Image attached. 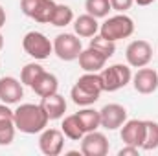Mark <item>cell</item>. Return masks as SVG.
Segmentation results:
<instances>
[{
  "mask_svg": "<svg viewBox=\"0 0 158 156\" xmlns=\"http://www.w3.org/2000/svg\"><path fill=\"white\" fill-rule=\"evenodd\" d=\"M15 127L17 130L24 132V134H39L46 129L50 117L44 112V109L39 105L33 103H24L15 110Z\"/></svg>",
  "mask_w": 158,
  "mask_h": 156,
  "instance_id": "obj_1",
  "label": "cell"
},
{
  "mask_svg": "<svg viewBox=\"0 0 158 156\" xmlns=\"http://www.w3.org/2000/svg\"><path fill=\"white\" fill-rule=\"evenodd\" d=\"M101 92H103V83H101V77H99V72L98 74L86 72L74 84V88L70 92V97L79 107H88V105H94L99 99Z\"/></svg>",
  "mask_w": 158,
  "mask_h": 156,
  "instance_id": "obj_2",
  "label": "cell"
},
{
  "mask_svg": "<svg viewBox=\"0 0 158 156\" xmlns=\"http://www.w3.org/2000/svg\"><path fill=\"white\" fill-rule=\"evenodd\" d=\"M134 33V22L131 17L127 15H114V17H109L101 26H99V35H103L105 39L109 40H121L127 39Z\"/></svg>",
  "mask_w": 158,
  "mask_h": 156,
  "instance_id": "obj_3",
  "label": "cell"
},
{
  "mask_svg": "<svg viewBox=\"0 0 158 156\" xmlns=\"http://www.w3.org/2000/svg\"><path fill=\"white\" fill-rule=\"evenodd\" d=\"M99 77L103 83V92H116L119 88L127 86L132 79L131 68L127 64H112L109 68H103L99 72Z\"/></svg>",
  "mask_w": 158,
  "mask_h": 156,
  "instance_id": "obj_4",
  "label": "cell"
},
{
  "mask_svg": "<svg viewBox=\"0 0 158 156\" xmlns=\"http://www.w3.org/2000/svg\"><path fill=\"white\" fill-rule=\"evenodd\" d=\"M22 48L30 57H33L37 61H42V59H48L50 53L53 51V42H50V39L44 33L30 31L22 39Z\"/></svg>",
  "mask_w": 158,
  "mask_h": 156,
  "instance_id": "obj_5",
  "label": "cell"
},
{
  "mask_svg": "<svg viewBox=\"0 0 158 156\" xmlns=\"http://www.w3.org/2000/svg\"><path fill=\"white\" fill-rule=\"evenodd\" d=\"M83 51L81 39L74 33H59L53 40V53L61 61H76Z\"/></svg>",
  "mask_w": 158,
  "mask_h": 156,
  "instance_id": "obj_6",
  "label": "cell"
},
{
  "mask_svg": "<svg viewBox=\"0 0 158 156\" xmlns=\"http://www.w3.org/2000/svg\"><path fill=\"white\" fill-rule=\"evenodd\" d=\"M55 2L53 0H20V9L26 17L33 18L35 22L46 24L50 22L53 9H55Z\"/></svg>",
  "mask_w": 158,
  "mask_h": 156,
  "instance_id": "obj_7",
  "label": "cell"
},
{
  "mask_svg": "<svg viewBox=\"0 0 158 156\" xmlns=\"http://www.w3.org/2000/svg\"><path fill=\"white\" fill-rule=\"evenodd\" d=\"M125 57H127L129 66L143 68L149 64V61L153 57V48L147 40H132L125 50Z\"/></svg>",
  "mask_w": 158,
  "mask_h": 156,
  "instance_id": "obj_8",
  "label": "cell"
},
{
  "mask_svg": "<svg viewBox=\"0 0 158 156\" xmlns=\"http://www.w3.org/2000/svg\"><path fill=\"white\" fill-rule=\"evenodd\" d=\"M81 154L85 156H107L109 154V140L105 134L92 130L81 138Z\"/></svg>",
  "mask_w": 158,
  "mask_h": 156,
  "instance_id": "obj_9",
  "label": "cell"
},
{
  "mask_svg": "<svg viewBox=\"0 0 158 156\" xmlns=\"http://www.w3.org/2000/svg\"><path fill=\"white\" fill-rule=\"evenodd\" d=\"M64 147V134L57 129H44L39 138V149L46 156H59Z\"/></svg>",
  "mask_w": 158,
  "mask_h": 156,
  "instance_id": "obj_10",
  "label": "cell"
},
{
  "mask_svg": "<svg viewBox=\"0 0 158 156\" xmlns=\"http://www.w3.org/2000/svg\"><path fill=\"white\" fill-rule=\"evenodd\" d=\"M99 119L101 127L107 130H116L127 121V110L118 103H109L99 110Z\"/></svg>",
  "mask_w": 158,
  "mask_h": 156,
  "instance_id": "obj_11",
  "label": "cell"
},
{
  "mask_svg": "<svg viewBox=\"0 0 158 156\" xmlns=\"http://www.w3.org/2000/svg\"><path fill=\"white\" fill-rule=\"evenodd\" d=\"M145 136V121L142 119H129L121 125V140L125 145H134L142 149Z\"/></svg>",
  "mask_w": 158,
  "mask_h": 156,
  "instance_id": "obj_12",
  "label": "cell"
},
{
  "mask_svg": "<svg viewBox=\"0 0 158 156\" xmlns=\"http://www.w3.org/2000/svg\"><path fill=\"white\" fill-rule=\"evenodd\" d=\"M24 97L22 81L15 77H0V99L6 105H15Z\"/></svg>",
  "mask_w": 158,
  "mask_h": 156,
  "instance_id": "obj_13",
  "label": "cell"
},
{
  "mask_svg": "<svg viewBox=\"0 0 158 156\" xmlns=\"http://www.w3.org/2000/svg\"><path fill=\"white\" fill-rule=\"evenodd\" d=\"M132 84L138 94H153L158 88V74L153 68H140L132 77Z\"/></svg>",
  "mask_w": 158,
  "mask_h": 156,
  "instance_id": "obj_14",
  "label": "cell"
},
{
  "mask_svg": "<svg viewBox=\"0 0 158 156\" xmlns=\"http://www.w3.org/2000/svg\"><path fill=\"white\" fill-rule=\"evenodd\" d=\"M105 63H107V57H103L99 51H96L94 48H86L79 53V66L85 70V72H92V74H98L105 68Z\"/></svg>",
  "mask_w": 158,
  "mask_h": 156,
  "instance_id": "obj_15",
  "label": "cell"
},
{
  "mask_svg": "<svg viewBox=\"0 0 158 156\" xmlns=\"http://www.w3.org/2000/svg\"><path fill=\"white\" fill-rule=\"evenodd\" d=\"M59 88V81L53 74H48L46 70H42L39 76L35 77V81L31 83V90L40 96V97H46V96H52L55 94Z\"/></svg>",
  "mask_w": 158,
  "mask_h": 156,
  "instance_id": "obj_16",
  "label": "cell"
},
{
  "mask_svg": "<svg viewBox=\"0 0 158 156\" xmlns=\"http://www.w3.org/2000/svg\"><path fill=\"white\" fill-rule=\"evenodd\" d=\"M40 107L44 109V112L48 114L50 119H59V117L64 116V112H66V101L57 92L52 94V96L42 97L40 99Z\"/></svg>",
  "mask_w": 158,
  "mask_h": 156,
  "instance_id": "obj_17",
  "label": "cell"
},
{
  "mask_svg": "<svg viewBox=\"0 0 158 156\" xmlns=\"http://www.w3.org/2000/svg\"><path fill=\"white\" fill-rule=\"evenodd\" d=\"M74 30H76V35L77 37H94L99 31L98 18L92 17V15H88V13L79 15L77 18L74 20Z\"/></svg>",
  "mask_w": 158,
  "mask_h": 156,
  "instance_id": "obj_18",
  "label": "cell"
},
{
  "mask_svg": "<svg viewBox=\"0 0 158 156\" xmlns=\"http://www.w3.org/2000/svg\"><path fill=\"white\" fill-rule=\"evenodd\" d=\"M79 125L81 129L86 132H92V130H98V127H101V119H99V110H94V109H83L79 110L77 114Z\"/></svg>",
  "mask_w": 158,
  "mask_h": 156,
  "instance_id": "obj_19",
  "label": "cell"
},
{
  "mask_svg": "<svg viewBox=\"0 0 158 156\" xmlns=\"http://www.w3.org/2000/svg\"><path fill=\"white\" fill-rule=\"evenodd\" d=\"M61 130H63V134H64L66 138H70V140H74V142H77V140H81V138L85 136V130L81 129L79 119H77V116H76V114L66 116L64 119H63Z\"/></svg>",
  "mask_w": 158,
  "mask_h": 156,
  "instance_id": "obj_20",
  "label": "cell"
},
{
  "mask_svg": "<svg viewBox=\"0 0 158 156\" xmlns=\"http://www.w3.org/2000/svg\"><path fill=\"white\" fill-rule=\"evenodd\" d=\"M72 20H74V11L64 4H57L55 9H53V15L50 18V24H53L57 28H63V26H68Z\"/></svg>",
  "mask_w": 158,
  "mask_h": 156,
  "instance_id": "obj_21",
  "label": "cell"
},
{
  "mask_svg": "<svg viewBox=\"0 0 158 156\" xmlns=\"http://www.w3.org/2000/svg\"><path fill=\"white\" fill-rule=\"evenodd\" d=\"M90 48H94L96 51H99L103 57L109 59V57H112L114 51H116V42L105 39L103 35H94V37L90 39Z\"/></svg>",
  "mask_w": 158,
  "mask_h": 156,
  "instance_id": "obj_22",
  "label": "cell"
},
{
  "mask_svg": "<svg viewBox=\"0 0 158 156\" xmlns=\"http://www.w3.org/2000/svg\"><path fill=\"white\" fill-rule=\"evenodd\" d=\"M85 9H86L88 15H92L96 18H103V17L109 15L112 6H110V0H86Z\"/></svg>",
  "mask_w": 158,
  "mask_h": 156,
  "instance_id": "obj_23",
  "label": "cell"
},
{
  "mask_svg": "<svg viewBox=\"0 0 158 156\" xmlns=\"http://www.w3.org/2000/svg\"><path fill=\"white\" fill-rule=\"evenodd\" d=\"M158 147V123L156 121H145V136L142 149L143 151H153Z\"/></svg>",
  "mask_w": 158,
  "mask_h": 156,
  "instance_id": "obj_24",
  "label": "cell"
},
{
  "mask_svg": "<svg viewBox=\"0 0 158 156\" xmlns=\"http://www.w3.org/2000/svg\"><path fill=\"white\" fill-rule=\"evenodd\" d=\"M42 70H44V68H42L40 64H37V63H30V64H26V66L22 68V72H20V81H22V84L31 86V83L35 81V77L39 76Z\"/></svg>",
  "mask_w": 158,
  "mask_h": 156,
  "instance_id": "obj_25",
  "label": "cell"
},
{
  "mask_svg": "<svg viewBox=\"0 0 158 156\" xmlns=\"http://www.w3.org/2000/svg\"><path fill=\"white\" fill-rule=\"evenodd\" d=\"M15 121H4L0 123V145H9L15 138Z\"/></svg>",
  "mask_w": 158,
  "mask_h": 156,
  "instance_id": "obj_26",
  "label": "cell"
},
{
  "mask_svg": "<svg viewBox=\"0 0 158 156\" xmlns=\"http://www.w3.org/2000/svg\"><path fill=\"white\" fill-rule=\"evenodd\" d=\"M134 4V0H110V6L114 11H119V13H125L127 9H131V6Z\"/></svg>",
  "mask_w": 158,
  "mask_h": 156,
  "instance_id": "obj_27",
  "label": "cell"
},
{
  "mask_svg": "<svg viewBox=\"0 0 158 156\" xmlns=\"http://www.w3.org/2000/svg\"><path fill=\"white\" fill-rule=\"evenodd\" d=\"M13 117H15V110H11L6 103L0 105V123H4V121H13Z\"/></svg>",
  "mask_w": 158,
  "mask_h": 156,
  "instance_id": "obj_28",
  "label": "cell"
},
{
  "mask_svg": "<svg viewBox=\"0 0 158 156\" xmlns=\"http://www.w3.org/2000/svg\"><path fill=\"white\" fill-rule=\"evenodd\" d=\"M118 156H138V147H134V145H125L123 149L118 151Z\"/></svg>",
  "mask_w": 158,
  "mask_h": 156,
  "instance_id": "obj_29",
  "label": "cell"
},
{
  "mask_svg": "<svg viewBox=\"0 0 158 156\" xmlns=\"http://www.w3.org/2000/svg\"><path fill=\"white\" fill-rule=\"evenodd\" d=\"M4 24H6V11H4V7L0 6V30H2Z\"/></svg>",
  "mask_w": 158,
  "mask_h": 156,
  "instance_id": "obj_30",
  "label": "cell"
},
{
  "mask_svg": "<svg viewBox=\"0 0 158 156\" xmlns=\"http://www.w3.org/2000/svg\"><path fill=\"white\" fill-rule=\"evenodd\" d=\"M138 6H151L153 2H156V0H134Z\"/></svg>",
  "mask_w": 158,
  "mask_h": 156,
  "instance_id": "obj_31",
  "label": "cell"
},
{
  "mask_svg": "<svg viewBox=\"0 0 158 156\" xmlns=\"http://www.w3.org/2000/svg\"><path fill=\"white\" fill-rule=\"evenodd\" d=\"M4 48V37H2V33H0V50Z\"/></svg>",
  "mask_w": 158,
  "mask_h": 156,
  "instance_id": "obj_32",
  "label": "cell"
}]
</instances>
